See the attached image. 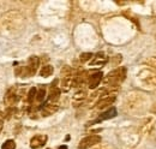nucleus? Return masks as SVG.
<instances>
[{"label":"nucleus","mask_w":156,"mask_h":149,"mask_svg":"<svg viewBox=\"0 0 156 149\" xmlns=\"http://www.w3.org/2000/svg\"><path fill=\"white\" fill-rule=\"evenodd\" d=\"M44 97H46V88L44 87H40L39 90L36 92V100L39 102H42L44 100Z\"/></svg>","instance_id":"nucleus-15"},{"label":"nucleus","mask_w":156,"mask_h":149,"mask_svg":"<svg viewBox=\"0 0 156 149\" xmlns=\"http://www.w3.org/2000/svg\"><path fill=\"white\" fill-rule=\"evenodd\" d=\"M54 72V69H53V66L52 65H44V66H42V69H41V71H40V76H42V77H49V76H52Z\"/></svg>","instance_id":"nucleus-12"},{"label":"nucleus","mask_w":156,"mask_h":149,"mask_svg":"<svg viewBox=\"0 0 156 149\" xmlns=\"http://www.w3.org/2000/svg\"><path fill=\"white\" fill-rule=\"evenodd\" d=\"M58 149H67V147H66V146H60Z\"/></svg>","instance_id":"nucleus-20"},{"label":"nucleus","mask_w":156,"mask_h":149,"mask_svg":"<svg viewBox=\"0 0 156 149\" xmlns=\"http://www.w3.org/2000/svg\"><path fill=\"white\" fill-rule=\"evenodd\" d=\"M85 97H87V93H85L84 90H79V92H77V93L75 94V96H73L75 106H76V104H82V102L85 100Z\"/></svg>","instance_id":"nucleus-14"},{"label":"nucleus","mask_w":156,"mask_h":149,"mask_svg":"<svg viewBox=\"0 0 156 149\" xmlns=\"http://www.w3.org/2000/svg\"><path fill=\"white\" fill-rule=\"evenodd\" d=\"M107 61H108V58L106 56V54L102 53V52H100L95 56H93V60L90 61V65L91 66H102Z\"/></svg>","instance_id":"nucleus-7"},{"label":"nucleus","mask_w":156,"mask_h":149,"mask_svg":"<svg viewBox=\"0 0 156 149\" xmlns=\"http://www.w3.org/2000/svg\"><path fill=\"white\" fill-rule=\"evenodd\" d=\"M58 111V106L55 104H46L42 107V115H51Z\"/></svg>","instance_id":"nucleus-11"},{"label":"nucleus","mask_w":156,"mask_h":149,"mask_svg":"<svg viewBox=\"0 0 156 149\" xmlns=\"http://www.w3.org/2000/svg\"><path fill=\"white\" fill-rule=\"evenodd\" d=\"M102 72H96V74H91L88 79V84H89V88L90 89H95L98 88V85L100 84V82L102 81Z\"/></svg>","instance_id":"nucleus-9"},{"label":"nucleus","mask_w":156,"mask_h":149,"mask_svg":"<svg viewBox=\"0 0 156 149\" xmlns=\"http://www.w3.org/2000/svg\"><path fill=\"white\" fill-rule=\"evenodd\" d=\"M18 99H20V93L17 92V88L13 87V88L9 89V92L5 95L4 101H5V104H6L7 106H13V105L18 101Z\"/></svg>","instance_id":"nucleus-4"},{"label":"nucleus","mask_w":156,"mask_h":149,"mask_svg":"<svg viewBox=\"0 0 156 149\" xmlns=\"http://www.w3.org/2000/svg\"><path fill=\"white\" fill-rule=\"evenodd\" d=\"M93 56H94L93 53H82V54H80V61H82V63H87V61H89Z\"/></svg>","instance_id":"nucleus-18"},{"label":"nucleus","mask_w":156,"mask_h":149,"mask_svg":"<svg viewBox=\"0 0 156 149\" xmlns=\"http://www.w3.org/2000/svg\"><path fill=\"white\" fill-rule=\"evenodd\" d=\"M114 101H115V95H112V96H111V95L103 96L102 99H100V101L98 102L96 107H98V110H103V108L108 107L109 105H112Z\"/></svg>","instance_id":"nucleus-6"},{"label":"nucleus","mask_w":156,"mask_h":149,"mask_svg":"<svg viewBox=\"0 0 156 149\" xmlns=\"http://www.w3.org/2000/svg\"><path fill=\"white\" fill-rule=\"evenodd\" d=\"M126 77V69L125 67H118L115 70L111 71L103 79L105 84L111 87H118L120 85Z\"/></svg>","instance_id":"nucleus-1"},{"label":"nucleus","mask_w":156,"mask_h":149,"mask_svg":"<svg viewBox=\"0 0 156 149\" xmlns=\"http://www.w3.org/2000/svg\"><path fill=\"white\" fill-rule=\"evenodd\" d=\"M36 92H37L36 88H31V89L29 90V94H28V102H29V104H31L33 100L36 97Z\"/></svg>","instance_id":"nucleus-17"},{"label":"nucleus","mask_w":156,"mask_h":149,"mask_svg":"<svg viewBox=\"0 0 156 149\" xmlns=\"http://www.w3.org/2000/svg\"><path fill=\"white\" fill-rule=\"evenodd\" d=\"M59 97H60V89H59L58 87L53 85V87L51 88L49 95H48V101H49V104H55L59 100Z\"/></svg>","instance_id":"nucleus-10"},{"label":"nucleus","mask_w":156,"mask_h":149,"mask_svg":"<svg viewBox=\"0 0 156 149\" xmlns=\"http://www.w3.org/2000/svg\"><path fill=\"white\" fill-rule=\"evenodd\" d=\"M117 115V110L114 108V107H111V108H108L106 112H103V113H101L100 114V117H98V119L94 122V123H98V122H102V120H108V119H112V118H114Z\"/></svg>","instance_id":"nucleus-8"},{"label":"nucleus","mask_w":156,"mask_h":149,"mask_svg":"<svg viewBox=\"0 0 156 149\" xmlns=\"http://www.w3.org/2000/svg\"><path fill=\"white\" fill-rule=\"evenodd\" d=\"M2 119H4V115L0 113V131L2 130Z\"/></svg>","instance_id":"nucleus-19"},{"label":"nucleus","mask_w":156,"mask_h":149,"mask_svg":"<svg viewBox=\"0 0 156 149\" xmlns=\"http://www.w3.org/2000/svg\"><path fill=\"white\" fill-rule=\"evenodd\" d=\"M101 142V137L98 135H90V136H87L84 137L79 144H78V149H88L95 144H98Z\"/></svg>","instance_id":"nucleus-3"},{"label":"nucleus","mask_w":156,"mask_h":149,"mask_svg":"<svg viewBox=\"0 0 156 149\" xmlns=\"http://www.w3.org/2000/svg\"><path fill=\"white\" fill-rule=\"evenodd\" d=\"M1 149H16V143H15V141L9 140V141H6V142L1 146Z\"/></svg>","instance_id":"nucleus-16"},{"label":"nucleus","mask_w":156,"mask_h":149,"mask_svg":"<svg viewBox=\"0 0 156 149\" xmlns=\"http://www.w3.org/2000/svg\"><path fill=\"white\" fill-rule=\"evenodd\" d=\"M39 65H40V59L37 56H33L29 58L27 66H24V67H20V66L16 70V72H17V74L22 76V77H30V76H34V74H36V71L39 69Z\"/></svg>","instance_id":"nucleus-2"},{"label":"nucleus","mask_w":156,"mask_h":149,"mask_svg":"<svg viewBox=\"0 0 156 149\" xmlns=\"http://www.w3.org/2000/svg\"><path fill=\"white\" fill-rule=\"evenodd\" d=\"M47 140H48L47 135H36V136H34V137L31 138V141H30V147L33 149L41 148V147H43V146L46 144Z\"/></svg>","instance_id":"nucleus-5"},{"label":"nucleus","mask_w":156,"mask_h":149,"mask_svg":"<svg viewBox=\"0 0 156 149\" xmlns=\"http://www.w3.org/2000/svg\"><path fill=\"white\" fill-rule=\"evenodd\" d=\"M72 85V78L71 76H67V77H62V82H61V88L64 92H69L70 88Z\"/></svg>","instance_id":"nucleus-13"}]
</instances>
